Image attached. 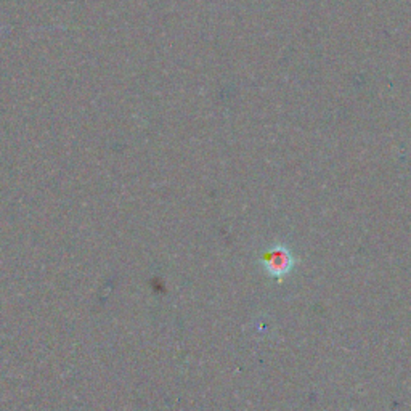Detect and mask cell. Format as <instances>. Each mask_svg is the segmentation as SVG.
<instances>
[{"mask_svg":"<svg viewBox=\"0 0 411 411\" xmlns=\"http://www.w3.org/2000/svg\"><path fill=\"white\" fill-rule=\"evenodd\" d=\"M264 262L265 267L268 268V272L277 275V277L284 275L291 267H293V257H291L288 249L284 248L272 249V251L265 254Z\"/></svg>","mask_w":411,"mask_h":411,"instance_id":"cell-1","label":"cell"}]
</instances>
